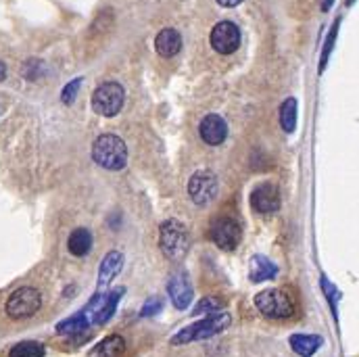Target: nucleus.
I'll return each instance as SVG.
<instances>
[{"instance_id":"7","label":"nucleus","mask_w":359,"mask_h":357,"mask_svg":"<svg viewBox=\"0 0 359 357\" xmlns=\"http://www.w3.org/2000/svg\"><path fill=\"white\" fill-rule=\"evenodd\" d=\"M122 294H124V288H115L113 292H107V294L98 292V294L92 296V301L82 312L88 316L90 324H105L115 314L117 303H119V299H122Z\"/></svg>"},{"instance_id":"23","label":"nucleus","mask_w":359,"mask_h":357,"mask_svg":"<svg viewBox=\"0 0 359 357\" xmlns=\"http://www.w3.org/2000/svg\"><path fill=\"white\" fill-rule=\"evenodd\" d=\"M338 28H340V19H336L330 28V34L326 36V42H324V48H322V58H320V74L326 69L328 65V58H330V52L334 48V42H336V36H338Z\"/></svg>"},{"instance_id":"10","label":"nucleus","mask_w":359,"mask_h":357,"mask_svg":"<svg viewBox=\"0 0 359 357\" xmlns=\"http://www.w3.org/2000/svg\"><path fill=\"white\" fill-rule=\"evenodd\" d=\"M209 42L215 52L219 54H232L238 46H241V30L232 21H219L209 36Z\"/></svg>"},{"instance_id":"2","label":"nucleus","mask_w":359,"mask_h":357,"mask_svg":"<svg viewBox=\"0 0 359 357\" xmlns=\"http://www.w3.org/2000/svg\"><path fill=\"white\" fill-rule=\"evenodd\" d=\"M230 322H232V318H230V314H226V312L211 314V316H207L205 320L195 322V324L182 328L177 334H173V336H171V345H186V343L211 338V336L224 332V330L230 326Z\"/></svg>"},{"instance_id":"30","label":"nucleus","mask_w":359,"mask_h":357,"mask_svg":"<svg viewBox=\"0 0 359 357\" xmlns=\"http://www.w3.org/2000/svg\"><path fill=\"white\" fill-rule=\"evenodd\" d=\"M5 78H7V65L0 61V82H3Z\"/></svg>"},{"instance_id":"26","label":"nucleus","mask_w":359,"mask_h":357,"mask_svg":"<svg viewBox=\"0 0 359 357\" xmlns=\"http://www.w3.org/2000/svg\"><path fill=\"white\" fill-rule=\"evenodd\" d=\"M161 310H163V301L159 299V296H153V299H149L144 303V307L140 310V316L142 318H151V316H157Z\"/></svg>"},{"instance_id":"21","label":"nucleus","mask_w":359,"mask_h":357,"mask_svg":"<svg viewBox=\"0 0 359 357\" xmlns=\"http://www.w3.org/2000/svg\"><path fill=\"white\" fill-rule=\"evenodd\" d=\"M88 326H90L88 316L84 312H80V314H76V316H72V318H67V320H63L61 324H58L56 332L58 334H80V332L88 330Z\"/></svg>"},{"instance_id":"3","label":"nucleus","mask_w":359,"mask_h":357,"mask_svg":"<svg viewBox=\"0 0 359 357\" xmlns=\"http://www.w3.org/2000/svg\"><path fill=\"white\" fill-rule=\"evenodd\" d=\"M159 247L169 259H173V261L182 259L188 253V247H191V238H188L186 226L180 224L177 219L163 221L161 228H159Z\"/></svg>"},{"instance_id":"22","label":"nucleus","mask_w":359,"mask_h":357,"mask_svg":"<svg viewBox=\"0 0 359 357\" xmlns=\"http://www.w3.org/2000/svg\"><path fill=\"white\" fill-rule=\"evenodd\" d=\"M46 349L42 343H36V340H23V343H17L11 351H9V357H44Z\"/></svg>"},{"instance_id":"15","label":"nucleus","mask_w":359,"mask_h":357,"mask_svg":"<svg viewBox=\"0 0 359 357\" xmlns=\"http://www.w3.org/2000/svg\"><path fill=\"white\" fill-rule=\"evenodd\" d=\"M124 268V255L119 251H111L105 255L102 263H100V270H98V288H105L111 284V280L122 272Z\"/></svg>"},{"instance_id":"17","label":"nucleus","mask_w":359,"mask_h":357,"mask_svg":"<svg viewBox=\"0 0 359 357\" xmlns=\"http://www.w3.org/2000/svg\"><path fill=\"white\" fill-rule=\"evenodd\" d=\"M126 351V340L119 334H111L107 338H102L96 347H92V351L88 353V357H119Z\"/></svg>"},{"instance_id":"27","label":"nucleus","mask_w":359,"mask_h":357,"mask_svg":"<svg viewBox=\"0 0 359 357\" xmlns=\"http://www.w3.org/2000/svg\"><path fill=\"white\" fill-rule=\"evenodd\" d=\"M322 288H324V292H326V296H328V303H330V307H332V312H334V318H336V299L340 296V292L328 282V278H322Z\"/></svg>"},{"instance_id":"28","label":"nucleus","mask_w":359,"mask_h":357,"mask_svg":"<svg viewBox=\"0 0 359 357\" xmlns=\"http://www.w3.org/2000/svg\"><path fill=\"white\" fill-rule=\"evenodd\" d=\"M241 3H243V0H217V5H219V7H226V9L238 7Z\"/></svg>"},{"instance_id":"5","label":"nucleus","mask_w":359,"mask_h":357,"mask_svg":"<svg viewBox=\"0 0 359 357\" xmlns=\"http://www.w3.org/2000/svg\"><path fill=\"white\" fill-rule=\"evenodd\" d=\"M124 100H126V90L122 88V84L105 82L92 94V109H94V113H98L102 117H113L122 111Z\"/></svg>"},{"instance_id":"4","label":"nucleus","mask_w":359,"mask_h":357,"mask_svg":"<svg viewBox=\"0 0 359 357\" xmlns=\"http://www.w3.org/2000/svg\"><path fill=\"white\" fill-rule=\"evenodd\" d=\"M255 307L270 320H288L294 316V303L280 288H265L255 294Z\"/></svg>"},{"instance_id":"12","label":"nucleus","mask_w":359,"mask_h":357,"mask_svg":"<svg viewBox=\"0 0 359 357\" xmlns=\"http://www.w3.org/2000/svg\"><path fill=\"white\" fill-rule=\"evenodd\" d=\"M251 207H253L255 213H261V215L276 213L280 209V191L270 182L259 184L251 193Z\"/></svg>"},{"instance_id":"16","label":"nucleus","mask_w":359,"mask_h":357,"mask_svg":"<svg viewBox=\"0 0 359 357\" xmlns=\"http://www.w3.org/2000/svg\"><path fill=\"white\" fill-rule=\"evenodd\" d=\"M278 276V268L272 259L263 257V255H255L251 257V266H249V278L253 282H265V280H274Z\"/></svg>"},{"instance_id":"6","label":"nucleus","mask_w":359,"mask_h":357,"mask_svg":"<svg viewBox=\"0 0 359 357\" xmlns=\"http://www.w3.org/2000/svg\"><path fill=\"white\" fill-rule=\"evenodd\" d=\"M42 305V296L34 286H21L7 299V316L13 320H25L32 318Z\"/></svg>"},{"instance_id":"19","label":"nucleus","mask_w":359,"mask_h":357,"mask_svg":"<svg viewBox=\"0 0 359 357\" xmlns=\"http://www.w3.org/2000/svg\"><path fill=\"white\" fill-rule=\"evenodd\" d=\"M67 247H69V253L76 255V257H84L90 253L92 249V234L90 230L86 228H78L69 234V241H67Z\"/></svg>"},{"instance_id":"1","label":"nucleus","mask_w":359,"mask_h":357,"mask_svg":"<svg viewBox=\"0 0 359 357\" xmlns=\"http://www.w3.org/2000/svg\"><path fill=\"white\" fill-rule=\"evenodd\" d=\"M92 159L105 169L119 171L128 163V147L115 134H102L92 144Z\"/></svg>"},{"instance_id":"8","label":"nucleus","mask_w":359,"mask_h":357,"mask_svg":"<svg viewBox=\"0 0 359 357\" xmlns=\"http://www.w3.org/2000/svg\"><path fill=\"white\" fill-rule=\"evenodd\" d=\"M211 241L224 251H234L241 243V226L234 217H217L211 224Z\"/></svg>"},{"instance_id":"29","label":"nucleus","mask_w":359,"mask_h":357,"mask_svg":"<svg viewBox=\"0 0 359 357\" xmlns=\"http://www.w3.org/2000/svg\"><path fill=\"white\" fill-rule=\"evenodd\" d=\"M334 5V0H322V11L326 13V11H330V7Z\"/></svg>"},{"instance_id":"20","label":"nucleus","mask_w":359,"mask_h":357,"mask_svg":"<svg viewBox=\"0 0 359 357\" xmlns=\"http://www.w3.org/2000/svg\"><path fill=\"white\" fill-rule=\"evenodd\" d=\"M296 111H298V105H296V98L292 96H288L280 105V126L286 134H292L296 128Z\"/></svg>"},{"instance_id":"13","label":"nucleus","mask_w":359,"mask_h":357,"mask_svg":"<svg viewBox=\"0 0 359 357\" xmlns=\"http://www.w3.org/2000/svg\"><path fill=\"white\" fill-rule=\"evenodd\" d=\"M199 134H201V138H203L205 144L217 147V144H221L228 138V124L224 122V117L211 113V115H207L203 122H201Z\"/></svg>"},{"instance_id":"18","label":"nucleus","mask_w":359,"mask_h":357,"mask_svg":"<svg viewBox=\"0 0 359 357\" xmlns=\"http://www.w3.org/2000/svg\"><path fill=\"white\" fill-rule=\"evenodd\" d=\"M290 343V349L296 353V355H301V357H312L320 347H322V336L318 334H292L288 338Z\"/></svg>"},{"instance_id":"31","label":"nucleus","mask_w":359,"mask_h":357,"mask_svg":"<svg viewBox=\"0 0 359 357\" xmlns=\"http://www.w3.org/2000/svg\"><path fill=\"white\" fill-rule=\"evenodd\" d=\"M353 3H355V0H347V7H351Z\"/></svg>"},{"instance_id":"25","label":"nucleus","mask_w":359,"mask_h":357,"mask_svg":"<svg viewBox=\"0 0 359 357\" xmlns=\"http://www.w3.org/2000/svg\"><path fill=\"white\" fill-rule=\"evenodd\" d=\"M80 86H82V78H76L74 82H69V84L63 88V92H61V100H63L65 105H72V102L76 100V94H78Z\"/></svg>"},{"instance_id":"11","label":"nucleus","mask_w":359,"mask_h":357,"mask_svg":"<svg viewBox=\"0 0 359 357\" xmlns=\"http://www.w3.org/2000/svg\"><path fill=\"white\" fill-rule=\"evenodd\" d=\"M167 292L171 296V303H173L175 310H186L193 303V296H195L188 274L186 272H175L167 282Z\"/></svg>"},{"instance_id":"9","label":"nucleus","mask_w":359,"mask_h":357,"mask_svg":"<svg viewBox=\"0 0 359 357\" xmlns=\"http://www.w3.org/2000/svg\"><path fill=\"white\" fill-rule=\"evenodd\" d=\"M219 184L211 171H197L188 180V195L197 205H209L217 197Z\"/></svg>"},{"instance_id":"14","label":"nucleus","mask_w":359,"mask_h":357,"mask_svg":"<svg viewBox=\"0 0 359 357\" xmlns=\"http://www.w3.org/2000/svg\"><path fill=\"white\" fill-rule=\"evenodd\" d=\"M155 48L161 56L165 58H171L180 52V48H182V38H180V34L173 30V28H165L157 34L155 38Z\"/></svg>"},{"instance_id":"24","label":"nucleus","mask_w":359,"mask_h":357,"mask_svg":"<svg viewBox=\"0 0 359 357\" xmlns=\"http://www.w3.org/2000/svg\"><path fill=\"white\" fill-rule=\"evenodd\" d=\"M221 310H224V301L221 299H217V296H203V299L197 303L193 314L195 316H203V314L211 316V314H217Z\"/></svg>"}]
</instances>
